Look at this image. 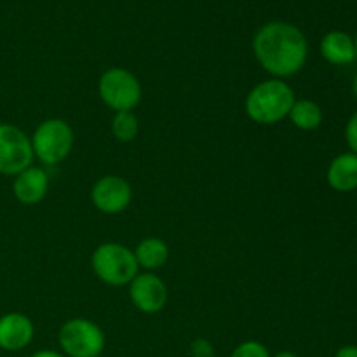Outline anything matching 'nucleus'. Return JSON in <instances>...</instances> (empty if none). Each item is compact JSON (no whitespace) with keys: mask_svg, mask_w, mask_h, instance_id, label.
I'll return each mask as SVG.
<instances>
[{"mask_svg":"<svg viewBox=\"0 0 357 357\" xmlns=\"http://www.w3.org/2000/svg\"><path fill=\"white\" fill-rule=\"evenodd\" d=\"M326 180L333 190L352 192L357 188V155L352 152L342 153L331 160L326 171Z\"/></svg>","mask_w":357,"mask_h":357,"instance_id":"12","label":"nucleus"},{"mask_svg":"<svg viewBox=\"0 0 357 357\" xmlns=\"http://www.w3.org/2000/svg\"><path fill=\"white\" fill-rule=\"evenodd\" d=\"M49 190V176L42 167L30 166L14 176L13 194L17 202L24 206H33L44 201Z\"/></svg>","mask_w":357,"mask_h":357,"instance_id":"11","label":"nucleus"},{"mask_svg":"<svg viewBox=\"0 0 357 357\" xmlns=\"http://www.w3.org/2000/svg\"><path fill=\"white\" fill-rule=\"evenodd\" d=\"M335 357H357V345H345L338 349Z\"/></svg>","mask_w":357,"mask_h":357,"instance_id":"20","label":"nucleus"},{"mask_svg":"<svg viewBox=\"0 0 357 357\" xmlns=\"http://www.w3.org/2000/svg\"><path fill=\"white\" fill-rule=\"evenodd\" d=\"M190 352L194 357H215V347L206 338H197L192 342Z\"/></svg>","mask_w":357,"mask_h":357,"instance_id":"18","label":"nucleus"},{"mask_svg":"<svg viewBox=\"0 0 357 357\" xmlns=\"http://www.w3.org/2000/svg\"><path fill=\"white\" fill-rule=\"evenodd\" d=\"M139 132V121L132 112H117L112 119V135L121 143H131Z\"/></svg>","mask_w":357,"mask_h":357,"instance_id":"16","label":"nucleus"},{"mask_svg":"<svg viewBox=\"0 0 357 357\" xmlns=\"http://www.w3.org/2000/svg\"><path fill=\"white\" fill-rule=\"evenodd\" d=\"M345 139H347V145L351 149V152L357 155V112L349 119L347 128H345Z\"/></svg>","mask_w":357,"mask_h":357,"instance_id":"19","label":"nucleus"},{"mask_svg":"<svg viewBox=\"0 0 357 357\" xmlns=\"http://www.w3.org/2000/svg\"><path fill=\"white\" fill-rule=\"evenodd\" d=\"M98 94L101 101L117 114L135 110L142 101L143 89L135 73L128 68L114 66L101 73L98 80Z\"/></svg>","mask_w":357,"mask_h":357,"instance_id":"5","label":"nucleus"},{"mask_svg":"<svg viewBox=\"0 0 357 357\" xmlns=\"http://www.w3.org/2000/svg\"><path fill=\"white\" fill-rule=\"evenodd\" d=\"M230 357H272L268 349L258 340H246L234 349Z\"/></svg>","mask_w":357,"mask_h":357,"instance_id":"17","label":"nucleus"},{"mask_svg":"<svg viewBox=\"0 0 357 357\" xmlns=\"http://www.w3.org/2000/svg\"><path fill=\"white\" fill-rule=\"evenodd\" d=\"M31 139L23 129L14 124H0V174L16 176L33 166Z\"/></svg>","mask_w":357,"mask_h":357,"instance_id":"7","label":"nucleus"},{"mask_svg":"<svg viewBox=\"0 0 357 357\" xmlns=\"http://www.w3.org/2000/svg\"><path fill=\"white\" fill-rule=\"evenodd\" d=\"M35 326L26 314L7 312L0 317V349L7 352L23 351L31 344Z\"/></svg>","mask_w":357,"mask_h":357,"instance_id":"10","label":"nucleus"},{"mask_svg":"<svg viewBox=\"0 0 357 357\" xmlns=\"http://www.w3.org/2000/svg\"><path fill=\"white\" fill-rule=\"evenodd\" d=\"M58 344L66 357H100L107 345V337L91 319L73 317L59 328Z\"/></svg>","mask_w":357,"mask_h":357,"instance_id":"6","label":"nucleus"},{"mask_svg":"<svg viewBox=\"0 0 357 357\" xmlns=\"http://www.w3.org/2000/svg\"><path fill=\"white\" fill-rule=\"evenodd\" d=\"M91 267L101 282L114 288L128 286L139 274L135 253L119 243H103L93 251Z\"/></svg>","mask_w":357,"mask_h":357,"instance_id":"3","label":"nucleus"},{"mask_svg":"<svg viewBox=\"0 0 357 357\" xmlns=\"http://www.w3.org/2000/svg\"><path fill=\"white\" fill-rule=\"evenodd\" d=\"M129 298L139 312L157 314L167 303V286L153 272H143L129 282Z\"/></svg>","mask_w":357,"mask_h":357,"instance_id":"9","label":"nucleus"},{"mask_svg":"<svg viewBox=\"0 0 357 357\" xmlns=\"http://www.w3.org/2000/svg\"><path fill=\"white\" fill-rule=\"evenodd\" d=\"M253 52L265 72L274 75V79L284 80L305 66L309 44L298 26L284 21H272L257 31Z\"/></svg>","mask_w":357,"mask_h":357,"instance_id":"1","label":"nucleus"},{"mask_svg":"<svg viewBox=\"0 0 357 357\" xmlns=\"http://www.w3.org/2000/svg\"><path fill=\"white\" fill-rule=\"evenodd\" d=\"M274 357H298L295 354V352H289V351H282V352H278Z\"/></svg>","mask_w":357,"mask_h":357,"instance_id":"22","label":"nucleus"},{"mask_svg":"<svg viewBox=\"0 0 357 357\" xmlns=\"http://www.w3.org/2000/svg\"><path fill=\"white\" fill-rule=\"evenodd\" d=\"M321 54L331 65H349L356 59L354 38L345 31H330L321 40Z\"/></svg>","mask_w":357,"mask_h":357,"instance_id":"13","label":"nucleus"},{"mask_svg":"<svg viewBox=\"0 0 357 357\" xmlns=\"http://www.w3.org/2000/svg\"><path fill=\"white\" fill-rule=\"evenodd\" d=\"M295 91L282 79H268L257 84L244 101L246 115L257 124L272 126L284 121L295 103Z\"/></svg>","mask_w":357,"mask_h":357,"instance_id":"2","label":"nucleus"},{"mask_svg":"<svg viewBox=\"0 0 357 357\" xmlns=\"http://www.w3.org/2000/svg\"><path fill=\"white\" fill-rule=\"evenodd\" d=\"M132 253L138 261V267L145 268L146 272H152L166 265L167 258H169V246L159 237H145L139 241Z\"/></svg>","mask_w":357,"mask_h":357,"instance_id":"14","label":"nucleus"},{"mask_svg":"<svg viewBox=\"0 0 357 357\" xmlns=\"http://www.w3.org/2000/svg\"><path fill=\"white\" fill-rule=\"evenodd\" d=\"M354 45H356V59H357V35H356V38H354Z\"/></svg>","mask_w":357,"mask_h":357,"instance_id":"24","label":"nucleus"},{"mask_svg":"<svg viewBox=\"0 0 357 357\" xmlns=\"http://www.w3.org/2000/svg\"><path fill=\"white\" fill-rule=\"evenodd\" d=\"M30 139L35 159L44 166H56L70 155L75 135L72 126L63 119H47L37 126Z\"/></svg>","mask_w":357,"mask_h":357,"instance_id":"4","label":"nucleus"},{"mask_svg":"<svg viewBox=\"0 0 357 357\" xmlns=\"http://www.w3.org/2000/svg\"><path fill=\"white\" fill-rule=\"evenodd\" d=\"M30 357H66V356L59 354V352H56V351H38Z\"/></svg>","mask_w":357,"mask_h":357,"instance_id":"21","label":"nucleus"},{"mask_svg":"<svg viewBox=\"0 0 357 357\" xmlns=\"http://www.w3.org/2000/svg\"><path fill=\"white\" fill-rule=\"evenodd\" d=\"M352 91H354V96L357 98V73L354 77V82H352Z\"/></svg>","mask_w":357,"mask_h":357,"instance_id":"23","label":"nucleus"},{"mask_svg":"<svg viewBox=\"0 0 357 357\" xmlns=\"http://www.w3.org/2000/svg\"><path fill=\"white\" fill-rule=\"evenodd\" d=\"M132 201V188L126 178L105 174L94 181L91 188V202L105 215H119L126 211Z\"/></svg>","mask_w":357,"mask_h":357,"instance_id":"8","label":"nucleus"},{"mask_svg":"<svg viewBox=\"0 0 357 357\" xmlns=\"http://www.w3.org/2000/svg\"><path fill=\"white\" fill-rule=\"evenodd\" d=\"M288 117L300 131H314L323 122V110L316 101L303 98V100H295Z\"/></svg>","mask_w":357,"mask_h":357,"instance_id":"15","label":"nucleus"}]
</instances>
